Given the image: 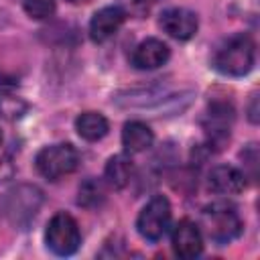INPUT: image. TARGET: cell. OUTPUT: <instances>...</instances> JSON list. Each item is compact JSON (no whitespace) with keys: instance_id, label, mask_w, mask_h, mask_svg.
<instances>
[{"instance_id":"6da1fadb","label":"cell","mask_w":260,"mask_h":260,"mask_svg":"<svg viewBox=\"0 0 260 260\" xmlns=\"http://www.w3.org/2000/svg\"><path fill=\"white\" fill-rule=\"evenodd\" d=\"M254 61H256V45L252 37L244 32H238L228 41H223L213 55L215 69L223 75H234V77L246 75L254 67Z\"/></svg>"},{"instance_id":"7a4b0ae2","label":"cell","mask_w":260,"mask_h":260,"mask_svg":"<svg viewBox=\"0 0 260 260\" xmlns=\"http://www.w3.org/2000/svg\"><path fill=\"white\" fill-rule=\"evenodd\" d=\"M43 193L35 185H18L10 189L2 199V215L16 228L28 225L39 213Z\"/></svg>"},{"instance_id":"3957f363","label":"cell","mask_w":260,"mask_h":260,"mask_svg":"<svg viewBox=\"0 0 260 260\" xmlns=\"http://www.w3.org/2000/svg\"><path fill=\"white\" fill-rule=\"evenodd\" d=\"M201 225L207 236L217 244H228L236 240L242 232V219L238 211L228 203H213L203 209Z\"/></svg>"},{"instance_id":"277c9868","label":"cell","mask_w":260,"mask_h":260,"mask_svg":"<svg viewBox=\"0 0 260 260\" xmlns=\"http://www.w3.org/2000/svg\"><path fill=\"white\" fill-rule=\"evenodd\" d=\"M37 171L49 179V181H57L69 173H73L79 165V152L75 150V146L61 142V144H51L45 146L37 158H35Z\"/></svg>"},{"instance_id":"5b68a950","label":"cell","mask_w":260,"mask_h":260,"mask_svg":"<svg viewBox=\"0 0 260 260\" xmlns=\"http://www.w3.org/2000/svg\"><path fill=\"white\" fill-rule=\"evenodd\" d=\"M45 242H47L49 250L55 252L57 256H71L73 252H77V248L81 244V234H79L77 221L65 211L55 213L51 217V221L47 223Z\"/></svg>"},{"instance_id":"8992f818","label":"cell","mask_w":260,"mask_h":260,"mask_svg":"<svg viewBox=\"0 0 260 260\" xmlns=\"http://www.w3.org/2000/svg\"><path fill=\"white\" fill-rule=\"evenodd\" d=\"M169 225H171V203L162 195L152 197L142 207V211L138 213V219H136L138 234L148 242L160 240L165 236V232L169 230Z\"/></svg>"},{"instance_id":"52a82bcc","label":"cell","mask_w":260,"mask_h":260,"mask_svg":"<svg viewBox=\"0 0 260 260\" xmlns=\"http://www.w3.org/2000/svg\"><path fill=\"white\" fill-rule=\"evenodd\" d=\"M173 250L183 260H193L203 252L201 230L191 219H181L173 230Z\"/></svg>"},{"instance_id":"ba28073f","label":"cell","mask_w":260,"mask_h":260,"mask_svg":"<svg viewBox=\"0 0 260 260\" xmlns=\"http://www.w3.org/2000/svg\"><path fill=\"white\" fill-rule=\"evenodd\" d=\"M158 24L177 41H187L197 32V14L187 8H169L160 14Z\"/></svg>"},{"instance_id":"9c48e42d","label":"cell","mask_w":260,"mask_h":260,"mask_svg":"<svg viewBox=\"0 0 260 260\" xmlns=\"http://www.w3.org/2000/svg\"><path fill=\"white\" fill-rule=\"evenodd\" d=\"M234 122V110L230 104L223 102H215L209 112L203 118V130L209 136L211 144H221L230 138V128Z\"/></svg>"},{"instance_id":"30bf717a","label":"cell","mask_w":260,"mask_h":260,"mask_svg":"<svg viewBox=\"0 0 260 260\" xmlns=\"http://www.w3.org/2000/svg\"><path fill=\"white\" fill-rule=\"evenodd\" d=\"M126 20V10L122 6H106L98 10L89 22V37L95 43L108 41Z\"/></svg>"},{"instance_id":"8fae6325","label":"cell","mask_w":260,"mask_h":260,"mask_svg":"<svg viewBox=\"0 0 260 260\" xmlns=\"http://www.w3.org/2000/svg\"><path fill=\"white\" fill-rule=\"evenodd\" d=\"M171 57L169 47L158 39H146L142 41L134 53H132V65L136 69H156L165 65Z\"/></svg>"},{"instance_id":"7c38bea8","label":"cell","mask_w":260,"mask_h":260,"mask_svg":"<svg viewBox=\"0 0 260 260\" xmlns=\"http://www.w3.org/2000/svg\"><path fill=\"white\" fill-rule=\"evenodd\" d=\"M207 181H209V189L221 195H236L246 187V175H242L236 167L230 165L213 167Z\"/></svg>"},{"instance_id":"4fadbf2b","label":"cell","mask_w":260,"mask_h":260,"mask_svg":"<svg viewBox=\"0 0 260 260\" xmlns=\"http://www.w3.org/2000/svg\"><path fill=\"white\" fill-rule=\"evenodd\" d=\"M154 140V134L152 130L144 124V122H138V120H132V122H126L124 124V130H122V144L124 148L134 154V152H142L146 150Z\"/></svg>"},{"instance_id":"5bb4252c","label":"cell","mask_w":260,"mask_h":260,"mask_svg":"<svg viewBox=\"0 0 260 260\" xmlns=\"http://www.w3.org/2000/svg\"><path fill=\"white\" fill-rule=\"evenodd\" d=\"M108 120L100 112H83L75 120V130L83 140L95 142L108 134Z\"/></svg>"},{"instance_id":"9a60e30c","label":"cell","mask_w":260,"mask_h":260,"mask_svg":"<svg viewBox=\"0 0 260 260\" xmlns=\"http://www.w3.org/2000/svg\"><path fill=\"white\" fill-rule=\"evenodd\" d=\"M132 177V160L124 154H116L106 165V181L114 189H124Z\"/></svg>"},{"instance_id":"2e32d148","label":"cell","mask_w":260,"mask_h":260,"mask_svg":"<svg viewBox=\"0 0 260 260\" xmlns=\"http://www.w3.org/2000/svg\"><path fill=\"white\" fill-rule=\"evenodd\" d=\"M106 199V189L104 183L98 179H87L79 185V197L77 203L83 207H98L102 205V201Z\"/></svg>"},{"instance_id":"e0dca14e","label":"cell","mask_w":260,"mask_h":260,"mask_svg":"<svg viewBox=\"0 0 260 260\" xmlns=\"http://www.w3.org/2000/svg\"><path fill=\"white\" fill-rule=\"evenodd\" d=\"M28 110V104L14 95V93H8V91H0V118L2 120H8V122H14L18 118H22Z\"/></svg>"},{"instance_id":"ac0fdd59","label":"cell","mask_w":260,"mask_h":260,"mask_svg":"<svg viewBox=\"0 0 260 260\" xmlns=\"http://www.w3.org/2000/svg\"><path fill=\"white\" fill-rule=\"evenodd\" d=\"M22 6H24V12L30 18L43 20V18L53 16L57 2L55 0H22Z\"/></svg>"},{"instance_id":"d6986e66","label":"cell","mask_w":260,"mask_h":260,"mask_svg":"<svg viewBox=\"0 0 260 260\" xmlns=\"http://www.w3.org/2000/svg\"><path fill=\"white\" fill-rule=\"evenodd\" d=\"M256 104H258V95L254 93V95H252V102H250V108H248V112H250V120H252L254 124L258 122V106H256Z\"/></svg>"},{"instance_id":"ffe728a7","label":"cell","mask_w":260,"mask_h":260,"mask_svg":"<svg viewBox=\"0 0 260 260\" xmlns=\"http://www.w3.org/2000/svg\"><path fill=\"white\" fill-rule=\"evenodd\" d=\"M69 2H73V4H81V2H89V0H69Z\"/></svg>"},{"instance_id":"44dd1931","label":"cell","mask_w":260,"mask_h":260,"mask_svg":"<svg viewBox=\"0 0 260 260\" xmlns=\"http://www.w3.org/2000/svg\"><path fill=\"white\" fill-rule=\"evenodd\" d=\"M0 140H2V136H0Z\"/></svg>"}]
</instances>
